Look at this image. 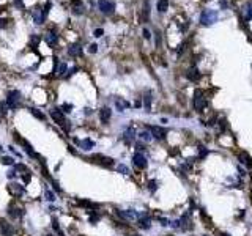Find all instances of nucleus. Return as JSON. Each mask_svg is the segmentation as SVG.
<instances>
[{
	"label": "nucleus",
	"mask_w": 252,
	"mask_h": 236,
	"mask_svg": "<svg viewBox=\"0 0 252 236\" xmlns=\"http://www.w3.org/2000/svg\"><path fill=\"white\" fill-rule=\"evenodd\" d=\"M7 176H8L10 179H11V178H16V176H18V170H16V169L13 167V169H11V170H10L8 173H7Z\"/></svg>",
	"instance_id": "nucleus-35"
},
{
	"label": "nucleus",
	"mask_w": 252,
	"mask_h": 236,
	"mask_svg": "<svg viewBox=\"0 0 252 236\" xmlns=\"http://www.w3.org/2000/svg\"><path fill=\"white\" fill-rule=\"evenodd\" d=\"M51 116H52V120H54L57 125H60V126L65 128L66 131L69 129V125H68V121L65 120V115H63V112H62L60 109H54V110L51 112Z\"/></svg>",
	"instance_id": "nucleus-4"
},
{
	"label": "nucleus",
	"mask_w": 252,
	"mask_h": 236,
	"mask_svg": "<svg viewBox=\"0 0 252 236\" xmlns=\"http://www.w3.org/2000/svg\"><path fill=\"white\" fill-rule=\"evenodd\" d=\"M71 107H73L71 104H65V106H62L60 110H62V112H71Z\"/></svg>",
	"instance_id": "nucleus-39"
},
{
	"label": "nucleus",
	"mask_w": 252,
	"mask_h": 236,
	"mask_svg": "<svg viewBox=\"0 0 252 236\" xmlns=\"http://www.w3.org/2000/svg\"><path fill=\"white\" fill-rule=\"evenodd\" d=\"M148 189H150V192H156L158 190V181L156 179L148 181Z\"/></svg>",
	"instance_id": "nucleus-30"
},
{
	"label": "nucleus",
	"mask_w": 252,
	"mask_h": 236,
	"mask_svg": "<svg viewBox=\"0 0 252 236\" xmlns=\"http://www.w3.org/2000/svg\"><path fill=\"white\" fill-rule=\"evenodd\" d=\"M131 236H139V234H131Z\"/></svg>",
	"instance_id": "nucleus-48"
},
{
	"label": "nucleus",
	"mask_w": 252,
	"mask_h": 236,
	"mask_svg": "<svg viewBox=\"0 0 252 236\" xmlns=\"http://www.w3.org/2000/svg\"><path fill=\"white\" fill-rule=\"evenodd\" d=\"M82 150H85V151H90L93 146H95V142L92 139H83V140H74Z\"/></svg>",
	"instance_id": "nucleus-14"
},
{
	"label": "nucleus",
	"mask_w": 252,
	"mask_h": 236,
	"mask_svg": "<svg viewBox=\"0 0 252 236\" xmlns=\"http://www.w3.org/2000/svg\"><path fill=\"white\" fill-rule=\"evenodd\" d=\"M133 164L137 170H145L148 167V161H147V157L145 154H142L140 151H136L133 154Z\"/></svg>",
	"instance_id": "nucleus-3"
},
{
	"label": "nucleus",
	"mask_w": 252,
	"mask_h": 236,
	"mask_svg": "<svg viewBox=\"0 0 252 236\" xmlns=\"http://www.w3.org/2000/svg\"><path fill=\"white\" fill-rule=\"evenodd\" d=\"M161 44V35H159V32L156 30V46H159Z\"/></svg>",
	"instance_id": "nucleus-44"
},
{
	"label": "nucleus",
	"mask_w": 252,
	"mask_h": 236,
	"mask_svg": "<svg viewBox=\"0 0 252 236\" xmlns=\"http://www.w3.org/2000/svg\"><path fill=\"white\" fill-rule=\"evenodd\" d=\"M117 170L121 172L123 175H128V173H129V169L126 167V165H117Z\"/></svg>",
	"instance_id": "nucleus-34"
},
{
	"label": "nucleus",
	"mask_w": 252,
	"mask_h": 236,
	"mask_svg": "<svg viewBox=\"0 0 252 236\" xmlns=\"http://www.w3.org/2000/svg\"><path fill=\"white\" fill-rule=\"evenodd\" d=\"M192 106L195 110H203L205 106H206V98H205V93L202 90H195L194 91V98H192Z\"/></svg>",
	"instance_id": "nucleus-2"
},
{
	"label": "nucleus",
	"mask_w": 252,
	"mask_h": 236,
	"mask_svg": "<svg viewBox=\"0 0 252 236\" xmlns=\"http://www.w3.org/2000/svg\"><path fill=\"white\" fill-rule=\"evenodd\" d=\"M144 106H145V110L150 112L151 110V91H147L145 96H144Z\"/></svg>",
	"instance_id": "nucleus-25"
},
{
	"label": "nucleus",
	"mask_w": 252,
	"mask_h": 236,
	"mask_svg": "<svg viewBox=\"0 0 252 236\" xmlns=\"http://www.w3.org/2000/svg\"><path fill=\"white\" fill-rule=\"evenodd\" d=\"M239 162H241V164H244L246 167L252 169V157H250L246 151H243V153L239 154Z\"/></svg>",
	"instance_id": "nucleus-17"
},
{
	"label": "nucleus",
	"mask_w": 252,
	"mask_h": 236,
	"mask_svg": "<svg viewBox=\"0 0 252 236\" xmlns=\"http://www.w3.org/2000/svg\"><path fill=\"white\" fill-rule=\"evenodd\" d=\"M14 7H18V8H24L22 0H14Z\"/></svg>",
	"instance_id": "nucleus-43"
},
{
	"label": "nucleus",
	"mask_w": 252,
	"mask_h": 236,
	"mask_svg": "<svg viewBox=\"0 0 252 236\" xmlns=\"http://www.w3.org/2000/svg\"><path fill=\"white\" fill-rule=\"evenodd\" d=\"M22 214H24V211L19 209V208H16V206H10V208H8V216L13 217V219H18V217H21Z\"/></svg>",
	"instance_id": "nucleus-22"
},
{
	"label": "nucleus",
	"mask_w": 252,
	"mask_h": 236,
	"mask_svg": "<svg viewBox=\"0 0 252 236\" xmlns=\"http://www.w3.org/2000/svg\"><path fill=\"white\" fill-rule=\"evenodd\" d=\"M44 19H46V13L41 11V8H36V11L33 13V21H35V24H43Z\"/></svg>",
	"instance_id": "nucleus-16"
},
{
	"label": "nucleus",
	"mask_w": 252,
	"mask_h": 236,
	"mask_svg": "<svg viewBox=\"0 0 252 236\" xmlns=\"http://www.w3.org/2000/svg\"><path fill=\"white\" fill-rule=\"evenodd\" d=\"M115 213L123 219V220H137L139 217H137V213L134 211V209H126V211H123V209H115Z\"/></svg>",
	"instance_id": "nucleus-6"
},
{
	"label": "nucleus",
	"mask_w": 252,
	"mask_h": 236,
	"mask_svg": "<svg viewBox=\"0 0 252 236\" xmlns=\"http://www.w3.org/2000/svg\"><path fill=\"white\" fill-rule=\"evenodd\" d=\"M110 116H112V110H110L109 107H103V109L99 110V120H101L104 125L110 121Z\"/></svg>",
	"instance_id": "nucleus-13"
},
{
	"label": "nucleus",
	"mask_w": 252,
	"mask_h": 236,
	"mask_svg": "<svg viewBox=\"0 0 252 236\" xmlns=\"http://www.w3.org/2000/svg\"><path fill=\"white\" fill-rule=\"evenodd\" d=\"M188 79H189V81H197V79L200 77V72H199V69L195 68V66H192V68H189L188 69Z\"/></svg>",
	"instance_id": "nucleus-19"
},
{
	"label": "nucleus",
	"mask_w": 252,
	"mask_h": 236,
	"mask_svg": "<svg viewBox=\"0 0 252 236\" xmlns=\"http://www.w3.org/2000/svg\"><path fill=\"white\" fill-rule=\"evenodd\" d=\"M38 43H39V36L33 35V36H32V47H35V46H36Z\"/></svg>",
	"instance_id": "nucleus-37"
},
{
	"label": "nucleus",
	"mask_w": 252,
	"mask_h": 236,
	"mask_svg": "<svg viewBox=\"0 0 252 236\" xmlns=\"http://www.w3.org/2000/svg\"><path fill=\"white\" fill-rule=\"evenodd\" d=\"M8 189H10V192H11L14 197H22V195H24V192H25V187H24V186H21L19 183H11Z\"/></svg>",
	"instance_id": "nucleus-12"
},
{
	"label": "nucleus",
	"mask_w": 252,
	"mask_h": 236,
	"mask_svg": "<svg viewBox=\"0 0 252 236\" xmlns=\"http://www.w3.org/2000/svg\"><path fill=\"white\" fill-rule=\"evenodd\" d=\"M98 5H99L101 13H104V14H112L115 10V5L112 2H109V0H98Z\"/></svg>",
	"instance_id": "nucleus-8"
},
{
	"label": "nucleus",
	"mask_w": 252,
	"mask_h": 236,
	"mask_svg": "<svg viewBox=\"0 0 252 236\" xmlns=\"http://www.w3.org/2000/svg\"><path fill=\"white\" fill-rule=\"evenodd\" d=\"M246 11H247V17H249V19H252V2H249V5H247V10H246Z\"/></svg>",
	"instance_id": "nucleus-38"
},
{
	"label": "nucleus",
	"mask_w": 252,
	"mask_h": 236,
	"mask_svg": "<svg viewBox=\"0 0 252 236\" xmlns=\"http://www.w3.org/2000/svg\"><path fill=\"white\" fill-rule=\"evenodd\" d=\"M150 131H151L153 139H156V140H164L167 137V129L162 126H151Z\"/></svg>",
	"instance_id": "nucleus-7"
},
{
	"label": "nucleus",
	"mask_w": 252,
	"mask_h": 236,
	"mask_svg": "<svg viewBox=\"0 0 252 236\" xmlns=\"http://www.w3.org/2000/svg\"><path fill=\"white\" fill-rule=\"evenodd\" d=\"M30 112H32L36 118H39V120H44V118H46V116H44V113L41 112L39 109H30Z\"/></svg>",
	"instance_id": "nucleus-29"
},
{
	"label": "nucleus",
	"mask_w": 252,
	"mask_h": 236,
	"mask_svg": "<svg viewBox=\"0 0 252 236\" xmlns=\"http://www.w3.org/2000/svg\"><path fill=\"white\" fill-rule=\"evenodd\" d=\"M137 135H139V139H140V140H144V142H151V140H153L151 131H148V129H142Z\"/></svg>",
	"instance_id": "nucleus-21"
},
{
	"label": "nucleus",
	"mask_w": 252,
	"mask_h": 236,
	"mask_svg": "<svg viewBox=\"0 0 252 236\" xmlns=\"http://www.w3.org/2000/svg\"><path fill=\"white\" fill-rule=\"evenodd\" d=\"M208 156V150L205 146H199V156H197V159H205V157Z\"/></svg>",
	"instance_id": "nucleus-28"
},
{
	"label": "nucleus",
	"mask_w": 252,
	"mask_h": 236,
	"mask_svg": "<svg viewBox=\"0 0 252 236\" xmlns=\"http://www.w3.org/2000/svg\"><path fill=\"white\" fill-rule=\"evenodd\" d=\"M46 236H54V234H52V233H48V234H46Z\"/></svg>",
	"instance_id": "nucleus-47"
},
{
	"label": "nucleus",
	"mask_w": 252,
	"mask_h": 236,
	"mask_svg": "<svg viewBox=\"0 0 252 236\" xmlns=\"http://www.w3.org/2000/svg\"><path fill=\"white\" fill-rule=\"evenodd\" d=\"M96 51H98V46H96V44H90V47H88V52H90V54H95Z\"/></svg>",
	"instance_id": "nucleus-40"
},
{
	"label": "nucleus",
	"mask_w": 252,
	"mask_h": 236,
	"mask_svg": "<svg viewBox=\"0 0 252 236\" xmlns=\"http://www.w3.org/2000/svg\"><path fill=\"white\" fill-rule=\"evenodd\" d=\"M0 110H2V115H5V112H7V106H5V104H0Z\"/></svg>",
	"instance_id": "nucleus-45"
},
{
	"label": "nucleus",
	"mask_w": 252,
	"mask_h": 236,
	"mask_svg": "<svg viewBox=\"0 0 252 236\" xmlns=\"http://www.w3.org/2000/svg\"><path fill=\"white\" fill-rule=\"evenodd\" d=\"M57 41H58V36H57L55 33H51V32H49V33L46 35V43H48L49 46H55Z\"/></svg>",
	"instance_id": "nucleus-24"
},
{
	"label": "nucleus",
	"mask_w": 252,
	"mask_h": 236,
	"mask_svg": "<svg viewBox=\"0 0 252 236\" xmlns=\"http://www.w3.org/2000/svg\"><path fill=\"white\" fill-rule=\"evenodd\" d=\"M169 8V0H158V11L159 13H165Z\"/></svg>",
	"instance_id": "nucleus-26"
},
{
	"label": "nucleus",
	"mask_w": 252,
	"mask_h": 236,
	"mask_svg": "<svg viewBox=\"0 0 252 236\" xmlns=\"http://www.w3.org/2000/svg\"><path fill=\"white\" fill-rule=\"evenodd\" d=\"M46 200H49V202H55V194L52 192V190H49V189H46Z\"/></svg>",
	"instance_id": "nucleus-31"
},
{
	"label": "nucleus",
	"mask_w": 252,
	"mask_h": 236,
	"mask_svg": "<svg viewBox=\"0 0 252 236\" xmlns=\"http://www.w3.org/2000/svg\"><path fill=\"white\" fill-rule=\"evenodd\" d=\"M18 140H19V142H21V143L24 145V150L27 151V154H28V156H32V157H38V154H36V153L33 151L32 145H30V143H28L27 140H22V139H19V137H18Z\"/></svg>",
	"instance_id": "nucleus-18"
},
{
	"label": "nucleus",
	"mask_w": 252,
	"mask_h": 236,
	"mask_svg": "<svg viewBox=\"0 0 252 236\" xmlns=\"http://www.w3.org/2000/svg\"><path fill=\"white\" fill-rule=\"evenodd\" d=\"M2 164H5V165H16L14 164V159H13V157H3V159H2Z\"/></svg>",
	"instance_id": "nucleus-32"
},
{
	"label": "nucleus",
	"mask_w": 252,
	"mask_h": 236,
	"mask_svg": "<svg viewBox=\"0 0 252 236\" xmlns=\"http://www.w3.org/2000/svg\"><path fill=\"white\" fill-rule=\"evenodd\" d=\"M22 179H24V183H25V184H28V183H30V179H32V175H30V172H25V173L22 175Z\"/></svg>",
	"instance_id": "nucleus-36"
},
{
	"label": "nucleus",
	"mask_w": 252,
	"mask_h": 236,
	"mask_svg": "<svg viewBox=\"0 0 252 236\" xmlns=\"http://www.w3.org/2000/svg\"><path fill=\"white\" fill-rule=\"evenodd\" d=\"M103 33H104V32H103V28H96V30H95V36H96V38L103 36Z\"/></svg>",
	"instance_id": "nucleus-42"
},
{
	"label": "nucleus",
	"mask_w": 252,
	"mask_h": 236,
	"mask_svg": "<svg viewBox=\"0 0 252 236\" xmlns=\"http://www.w3.org/2000/svg\"><path fill=\"white\" fill-rule=\"evenodd\" d=\"M66 69H68L66 63H58V65H57V69H55V74H58V76H63V74L66 72Z\"/></svg>",
	"instance_id": "nucleus-27"
},
{
	"label": "nucleus",
	"mask_w": 252,
	"mask_h": 236,
	"mask_svg": "<svg viewBox=\"0 0 252 236\" xmlns=\"http://www.w3.org/2000/svg\"><path fill=\"white\" fill-rule=\"evenodd\" d=\"M144 36H145V39H150L151 38V33H150L148 28H144Z\"/></svg>",
	"instance_id": "nucleus-41"
},
{
	"label": "nucleus",
	"mask_w": 252,
	"mask_h": 236,
	"mask_svg": "<svg viewBox=\"0 0 252 236\" xmlns=\"http://www.w3.org/2000/svg\"><path fill=\"white\" fill-rule=\"evenodd\" d=\"M68 54H69L71 57H79V55L82 54V47H80L79 44H71L69 49H68Z\"/></svg>",
	"instance_id": "nucleus-20"
},
{
	"label": "nucleus",
	"mask_w": 252,
	"mask_h": 236,
	"mask_svg": "<svg viewBox=\"0 0 252 236\" xmlns=\"http://www.w3.org/2000/svg\"><path fill=\"white\" fill-rule=\"evenodd\" d=\"M216 19H218V11H214V10H205L200 14V24L202 25H211V24L216 22Z\"/></svg>",
	"instance_id": "nucleus-1"
},
{
	"label": "nucleus",
	"mask_w": 252,
	"mask_h": 236,
	"mask_svg": "<svg viewBox=\"0 0 252 236\" xmlns=\"http://www.w3.org/2000/svg\"><path fill=\"white\" fill-rule=\"evenodd\" d=\"M115 107H117L118 112H124L126 109L129 107V102L126 101V99H123V98H117L115 99Z\"/></svg>",
	"instance_id": "nucleus-15"
},
{
	"label": "nucleus",
	"mask_w": 252,
	"mask_h": 236,
	"mask_svg": "<svg viewBox=\"0 0 252 236\" xmlns=\"http://www.w3.org/2000/svg\"><path fill=\"white\" fill-rule=\"evenodd\" d=\"M52 227H54V230H55L60 236H63V231L60 230V227H58V220H57V219H54V220H52Z\"/></svg>",
	"instance_id": "nucleus-33"
},
{
	"label": "nucleus",
	"mask_w": 252,
	"mask_h": 236,
	"mask_svg": "<svg viewBox=\"0 0 252 236\" xmlns=\"http://www.w3.org/2000/svg\"><path fill=\"white\" fill-rule=\"evenodd\" d=\"M0 230H2V234L3 236H10L13 233V228L5 222V220H0Z\"/></svg>",
	"instance_id": "nucleus-23"
},
{
	"label": "nucleus",
	"mask_w": 252,
	"mask_h": 236,
	"mask_svg": "<svg viewBox=\"0 0 252 236\" xmlns=\"http://www.w3.org/2000/svg\"><path fill=\"white\" fill-rule=\"evenodd\" d=\"M134 139H136V129H134V126H131L123 132V140L126 145H131L134 142Z\"/></svg>",
	"instance_id": "nucleus-10"
},
{
	"label": "nucleus",
	"mask_w": 252,
	"mask_h": 236,
	"mask_svg": "<svg viewBox=\"0 0 252 236\" xmlns=\"http://www.w3.org/2000/svg\"><path fill=\"white\" fill-rule=\"evenodd\" d=\"M19 99H21V93H19V91H16V90L8 91V95H7V106H8L10 109H16Z\"/></svg>",
	"instance_id": "nucleus-5"
},
{
	"label": "nucleus",
	"mask_w": 252,
	"mask_h": 236,
	"mask_svg": "<svg viewBox=\"0 0 252 236\" xmlns=\"http://www.w3.org/2000/svg\"><path fill=\"white\" fill-rule=\"evenodd\" d=\"M219 236H230L229 233H224V231H219Z\"/></svg>",
	"instance_id": "nucleus-46"
},
{
	"label": "nucleus",
	"mask_w": 252,
	"mask_h": 236,
	"mask_svg": "<svg viewBox=\"0 0 252 236\" xmlns=\"http://www.w3.org/2000/svg\"><path fill=\"white\" fill-rule=\"evenodd\" d=\"M92 159H98L96 162L98 164H101V165H104V167H112L113 164H115V161L112 159V157H109V156H103V154H96V156H93Z\"/></svg>",
	"instance_id": "nucleus-9"
},
{
	"label": "nucleus",
	"mask_w": 252,
	"mask_h": 236,
	"mask_svg": "<svg viewBox=\"0 0 252 236\" xmlns=\"http://www.w3.org/2000/svg\"><path fill=\"white\" fill-rule=\"evenodd\" d=\"M137 225H139V228H142V230H148V228L151 227V216L142 214V217L137 219Z\"/></svg>",
	"instance_id": "nucleus-11"
}]
</instances>
